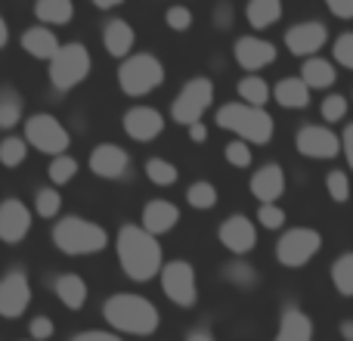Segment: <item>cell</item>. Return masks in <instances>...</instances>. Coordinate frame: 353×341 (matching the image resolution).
<instances>
[{
    "instance_id": "4",
    "label": "cell",
    "mask_w": 353,
    "mask_h": 341,
    "mask_svg": "<svg viewBox=\"0 0 353 341\" xmlns=\"http://www.w3.org/2000/svg\"><path fill=\"white\" fill-rule=\"evenodd\" d=\"M53 242L65 255H97L109 245V233L84 217H62L53 226Z\"/></svg>"
},
{
    "instance_id": "52",
    "label": "cell",
    "mask_w": 353,
    "mask_h": 341,
    "mask_svg": "<svg viewBox=\"0 0 353 341\" xmlns=\"http://www.w3.org/2000/svg\"><path fill=\"white\" fill-rule=\"evenodd\" d=\"M124 0H93V6H99V10H115V6H121Z\"/></svg>"
},
{
    "instance_id": "16",
    "label": "cell",
    "mask_w": 353,
    "mask_h": 341,
    "mask_svg": "<svg viewBox=\"0 0 353 341\" xmlns=\"http://www.w3.org/2000/svg\"><path fill=\"white\" fill-rule=\"evenodd\" d=\"M285 170H282V165H276V162H267V165H261L251 174V195H254L261 205H270V202H279L282 195H285Z\"/></svg>"
},
{
    "instance_id": "1",
    "label": "cell",
    "mask_w": 353,
    "mask_h": 341,
    "mask_svg": "<svg viewBox=\"0 0 353 341\" xmlns=\"http://www.w3.org/2000/svg\"><path fill=\"white\" fill-rule=\"evenodd\" d=\"M118 249V261H121V270L130 276L134 282H149L161 273L165 267V257H161V245L159 239L152 236L149 230L137 224H124L118 230L115 239Z\"/></svg>"
},
{
    "instance_id": "6",
    "label": "cell",
    "mask_w": 353,
    "mask_h": 341,
    "mask_svg": "<svg viewBox=\"0 0 353 341\" xmlns=\"http://www.w3.org/2000/svg\"><path fill=\"white\" fill-rule=\"evenodd\" d=\"M323 249V233L313 226H292L276 239V261L288 270L307 267Z\"/></svg>"
},
{
    "instance_id": "20",
    "label": "cell",
    "mask_w": 353,
    "mask_h": 341,
    "mask_svg": "<svg viewBox=\"0 0 353 341\" xmlns=\"http://www.w3.org/2000/svg\"><path fill=\"white\" fill-rule=\"evenodd\" d=\"M180 224V208L168 199H152L143 205V230H149L152 236L171 233Z\"/></svg>"
},
{
    "instance_id": "5",
    "label": "cell",
    "mask_w": 353,
    "mask_h": 341,
    "mask_svg": "<svg viewBox=\"0 0 353 341\" xmlns=\"http://www.w3.org/2000/svg\"><path fill=\"white\" fill-rule=\"evenodd\" d=\"M161 81H165V66L152 53L128 56L121 62V68H118V84H121V90L128 97H146L155 87H161Z\"/></svg>"
},
{
    "instance_id": "2",
    "label": "cell",
    "mask_w": 353,
    "mask_h": 341,
    "mask_svg": "<svg viewBox=\"0 0 353 341\" xmlns=\"http://www.w3.org/2000/svg\"><path fill=\"white\" fill-rule=\"evenodd\" d=\"M103 317L115 332H128V335H152L161 326L159 307L149 298H143V295H130V292L112 295L103 307Z\"/></svg>"
},
{
    "instance_id": "24",
    "label": "cell",
    "mask_w": 353,
    "mask_h": 341,
    "mask_svg": "<svg viewBox=\"0 0 353 341\" xmlns=\"http://www.w3.org/2000/svg\"><path fill=\"white\" fill-rule=\"evenodd\" d=\"M301 78L310 90H329L338 81V68L332 66V59H323V56H310L301 66Z\"/></svg>"
},
{
    "instance_id": "27",
    "label": "cell",
    "mask_w": 353,
    "mask_h": 341,
    "mask_svg": "<svg viewBox=\"0 0 353 341\" xmlns=\"http://www.w3.org/2000/svg\"><path fill=\"white\" fill-rule=\"evenodd\" d=\"M245 19H248V25L257 31L270 28V25H276L282 19V0H248Z\"/></svg>"
},
{
    "instance_id": "25",
    "label": "cell",
    "mask_w": 353,
    "mask_h": 341,
    "mask_svg": "<svg viewBox=\"0 0 353 341\" xmlns=\"http://www.w3.org/2000/svg\"><path fill=\"white\" fill-rule=\"evenodd\" d=\"M134 41H137V35H134V28H130V22H124V19H112L103 31V43L115 59H124V56L134 50Z\"/></svg>"
},
{
    "instance_id": "41",
    "label": "cell",
    "mask_w": 353,
    "mask_h": 341,
    "mask_svg": "<svg viewBox=\"0 0 353 341\" xmlns=\"http://www.w3.org/2000/svg\"><path fill=\"white\" fill-rule=\"evenodd\" d=\"M62 208V195L56 189H37V199H34V211L41 217H56Z\"/></svg>"
},
{
    "instance_id": "30",
    "label": "cell",
    "mask_w": 353,
    "mask_h": 341,
    "mask_svg": "<svg viewBox=\"0 0 353 341\" xmlns=\"http://www.w3.org/2000/svg\"><path fill=\"white\" fill-rule=\"evenodd\" d=\"M332 286L338 289L341 298H353V251H344L332 261Z\"/></svg>"
},
{
    "instance_id": "37",
    "label": "cell",
    "mask_w": 353,
    "mask_h": 341,
    "mask_svg": "<svg viewBox=\"0 0 353 341\" xmlns=\"http://www.w3.org/2000/svg\"><path fill=\"white\" fill-rule=\"evenodd\" d=\"M25 155H28V143L22 137H6L0 143V165L3 168H19L25 162Z\"/></svg>"
},
{
    "instance_id": "49",
    "label": "cell",
    "mask_w": 353,
    "mask_h": 341,
    "mask_svg": "<svg viewBox=\"0 0 353 341\" xmlns=\"http://www.w3.org/2000/svg\"><path fill=\"white\" fill-rule=\"evenodd\" d=\"M189 140L192 143H205L208 140V128L201 121H195V124H189Z\"/></svg>"
},
{
    "instance_id": "42",
    "label": "cell",
    "mask_w": 353,
    "mask_h": 341,
    "mask_svg": "<svg viewBox=\"0 0 353 341\" xmlns=\"http://www.w3.org/2000/svg\"><path fill=\"white\" fill-rule=\"evenodd\" d=\"M223 155H226V162H230L232 168H239V170L251 168V146H248L245 140H232V143H226Z\"/></svg>"
},
{
    "instance_id": "50",
    "label": "cell",
    "mask_w": 353,
    "mask_h": 341,
    "mask_svg": "<svg viewBox=\"0 0 353 341\" xmlns=\"http://www.w3.org/2000/svg\"><path fill=\"white\" fill-rule=\"evenodd\" d=\"M338 332H341V338H344V341H353V320H341Z\"/></svg>"
},
{
    "instance_id": "33",
    "label": "cell",
    "mask_w": 353,
    "mask_h": 341,
    "mask_svg": "<svg viewBox=\"0 0 353 341\" xmlns=\"http://www.w3.org/2000/svg\"><path fill=\"white\" fill-rule=\"evenodd\" d=\"M186 202L192 208H199V211H211V208L217 205V186H214L211 180H195L192 186L186 189Z\"/></svg>"
},
{
    "instance_id": "54",
    "label": "cell",
    "mask_w": 353,
    "mask_h": 341,
    "mask_svg": "<svg viewBox=\"0 0 353 341\" xmlns=\"http://www.w3.org/2000/svg\"><path fill=\"white\" fill-rule=\"evenodd\" d=\"M350 99H353V97H350Z\"/></svg>"
},
{
    "instance_id": "39",
    "label": "cell",
    "mask_w": 353,
    "mask_h": 341,
    "mask_svg": "<svg viewBox=\"0 0 353 341\" xmlns=\"http://www.w3.org/2000/svg\"><path fill=\"white\" fill-rule=\"evenodd\" d=\"M285 217L288 214L279 202H270V205L257 208V224H261L263 230H282V226H285Z\"/></svg>"
},
{
    "instance_id": "26",
    "label": "cell",
    "mask_w": 353,
    "mask_h": 341,
    "mask_svg": "<svg viewBox=\"0 0 353 341\" xmlns=\"http://www.w3.org/2000/svg\"><path fill=\"white\" fill-rule=\"evenodd\" d=\"M56 298L68 307V311H81L87 304V282L78 273H62L56 276Z\"/></svg>"
},
{
    "instance_id": "18",
    "label": "cell",
    "mask_w": 353,
    "mask_h": 341,
    "mask_svg": "<svg viewBox=\"0 0 353 341\" xmlns=\"http://www.w3.org/2000/svg\"><path fill=\"white\" fill-rule=\"evenodd\" d=\"M28 230H31V211L25 202H19V199L0 202V239L16 245L28 236Z\"/></svg>"
},
{
    "instance_id": "38",
    "label": "cell",
    "mask_w": 353,
    "mask_h": 341,
    "mask_svg": "<svg viewBox=\"0 0 353 341\" xmlns=\"http://www.w3.org/2000/svg\"><path fill=\"white\" fill-rule=\"evenodd\" d=\"M332 59H335V66L353 72V31H341V35L335 37V43H332Z\"/></svg>"
},
{
    "instance_id": "34",
    "label": "cell",
    "mask_w": 353,
    "mask_h": 341,
    "mask_svg": "<svg viewBox=\"0 0 353 341\" xmlns=\"http://www.w3.org/2000/svg\"><path fill=\"white\" fill-rule=\"evenodd\" d=\"M350 112V99L341 97V93H325L323 103H319V115H323L325 124H338L344 121Z\"/></svg>"
},
{
    "instance_id": "28",
    "label": "cell",
    "mask_w": 353,
    "mask_h": 341,
    "mask_svg": "<svg viewBox=\"0 0 353 341\" xmlns=\"http://www.w3.org/2000/svg\"><path fill=\"white\" fill-rule=\"evenodd\" d=\"M236 90H239V99H242V103L257 106V109H263V106L270 103V97H273V87H270L261 75H245V78L236 84Z\"/></svg>"
},
{
    "instance_id": "8",
    "label": "cell",
    "mask_w": 353,
    "mask_h": 341,
    "mask_svg": "<svg viewBox=\"0 0 353 341\" xmlns=\"http://www.w3.org/2000/svg\"><path fill=\"white\" fill-rule=\"evenodd\" d=\"M214 103V81L211 78H189L183 84V90L176 93L174 106H171V118L176 124H195L201 121L208 109Z\"/></svg>"
},
{
    "instance_id": "29",
    "label": "cell",
    "mask_w": 353,
    "mask_h": 341,
    "mask_svg": "<svg viewBox=\"0 0 353 341\" xmlns=\"http://www.w3.org/2000/svg\"><path fill=\"white\" fill-rule=\"evenodd\" d=\"M34 16L43 25H65L74 16L72 0H34Z\"/></svg>"
},
{
    "instance_id": "40",
    "label": "cell",
    "mask_w": 353,
    "mask_h": 341,
    "mask_svg": "<svg viewBox=\"0 0 353 341\" xmlns=\"http://www.w3.org/2000/svg\"><path fill=\"white\" fill-rule=\"evenodd\" d=\"M74 174H78V162H74L72 155H56L53 165H50V180H53L56 186H65Z\"/></svg>"
},
{
    "instance_id": "17",
    "label": "cell",
    "mask_w": 353,
    "mask_h": 341,
    "mask_svg": "<svg viewBox=\"0 0 353 341\" xmlns=\"http://www.w3.org/2000/svg\"><path fill=\"white\" fill-rule=\"evenodd\" d=\"M124 130L137 143H152L165 130V115L159 109H152V106H134L124 115Z\"/></svg>"
},
{
    "instance_id": "21",
    "label": "cell",
    "mask_w": 353,
    "mask_h": 341,
    "mask_svg": "<svg viewBox=\"0 0 353 341\" xmlns=\"http://www.w3.org/2000/svg\"><path fill=\"white\" fill-rule=\"evenodd\" d=\"M128 162H130L128 153L121 146H115V143H103V146H97L90 153V170L97 177H105V180L121 177L128 170Z\"/></svg>"
},
{
    "instance_id": "31",
    "label": "cell",
    "mask_w": 353,
    "mask_h": 341,
    "mask_svg": "<svg viewBox=\"0 0 353 341\" xmlns=\"http://www.w3.org/2000/svg\"><path fill=\"white\" fill-rule=\"evenodd\" d=\"M22 109H25L22 97H19L12 87H0V128L3 130L16 128V124L22 121Z\"/></svg>"
},
{
    "instance_id": "46",
    "label": "cell",
    "mask_w": 353,
    "mask_h": 341,
    "mask_svg": "<svg viewBox=\"0 0 353 341\" xmlns=\"http://www.w3.org/2000/svg\"><path fill=\"white\" fill-rule=\"evenodd\" d=\"M72 341H124L118 332H103V329H90V332H81Z\"/></svg>"
},
{
    "instance_id": "14",
    "label": "cell",
    "mask_w": 353,
    "mask_h": 341,
    "mask_svg": "<svg viewBox=\"0 0 353 341\" xmlns=\"http://www.w3.org/2000/svg\"><path fill=\"white\" fill-rule=\"evenodd\" d=\"M31 304V282L22 270H12L0 280V317L16 320Z\"/></svg>"
},
{
    "instance_id": "35",
    "label": "cell",
    "mask_w": 353,
    "mask_h": 341,
    "mask_svg": "<svg viewBox=\"0 0 353 341\" xmlns=\"http://www.w3.org/2000/svg\"><path fill=\"white\" fill-rule=\"evenodd\" d=\"M146 177L155 183V186H174L176 183V177H180V170H176L174 162H168V159H149L146 162Z\"/></svg>"
},
{
    "instance_id": "43",
    "label": "cell",
    "mask_w": 353,
    "mask_h": 341,
    "mask_svg": "<svg viewBox=\"0 0 353 341\" xmlns=\"http://www.w3.org/2000/svg\"><path fill=\"white\" fill-rule=\"evenodd\" d=\"M165 22H168V28H174V31H186L189 25H192V10H189V6H183V3L168 6Z\"/></svg>"
},
{
    "instance_id": "53",
    "label": "cell",
    "mask_w": 353,
    "mask_h": 341,
    "mask_svg": "<svg viewBox=\"0 0 353 341\" xmlns=\"http://www.w3.org/2000/svg\"><path fill=\"white\" fill-rule=\"evenodd\" d=\"M6 41H10V25H6L3 16H0V50L6 47Z\"/></svg>"
},
{
    "instance_id": "10",
    "label": "cell",
    "mask_w": 353,
    "mask_h": 341,
    "mask_svg": "<svg viewBox=\"0 0 353 341\" xmlns=\"http://www.w3.org/2000/svg\"><path fill=\"white\" fill-rule=\"evenodd\" d=\"M25 143L43 155H65L72 140H68V130L53 115H31L25 121Z\"/></svg>"
},
{
    "instance_id": "22",
    "label": "cell",
    "mask_w": 353,
    "mask_h": 341,
    "mask_svg": "<svg viewBox=\"0 0 353 341\" xmlns=\"http://www.w3.org/2000/svg\"><path fill=\"white\" fill-rule=\"evenodd\" d=\"M273 99L282 106V109H307L310 106V99H313V90L304 84V78H282V81H276V87H273Z\"/></svg>"
},
{
    "instance_id": "19",
    "label": "cell",
    "mask_w": 353,
    "mask_h": 341,
    "mask_svg": "<svg viewBox=\"0 0 353 341\" xmlns=\"http://www.w3.org/2000/svg\"><path fill=\"white\" fill-rule=\"evenodd\" d=\"M316 326H313L310 313L301 311L298 304H285L279 313V329L273 341H313Z\"/></svg>"
},
{
    "instance_id": "3",
    "label": "cell",
    "mask_w": 353,
    "mask_h": 341,
    "mask_svg": "<svg viewBox=\"0 0 353 341\" xmlns=\"http://www.w3.org/2000/svg\"><path fill=\"white\" fill-rule=\"evenodd\" d=\"M217 128L236 134L239 140H245L248 146H267L276 134V121L267 109H257V106L248 103H223L217 109Z\"/></svg>"
},
{
    "instance_id": "45",
    "label": "cell",
    "mask_w": 353,
    "mask_h": 341,
    "mask_svg": "<svg viewBox=\"0 0 353 341\" xmlns=\"http://www.w3.org/2000/svg\"><path fill=\"white\" fill-rule=\"evenodd\" d=\"M323 3L335 19H344V22L353 19V0H323Z\"/></svg>"
},
{
    "instance_id": "15",
    "label": "cell",
    "mask_w": 353,
    "mask_h": 341,
    "mask_svg": "<svg viewBox=\"0 0 353 341\" xmlns=\"http://www.w3.org/2000/svg\"><path fill=\"white\" fill-rule=\"evenodd\" d=\"M276 43L263 41V37H254V35H245L236 41V47H232V56H236V62L245 68L248 75H257L261 68L273 66L276 62Z\"/></svg>"
},
{
    "instance_id": "32",
    "label": "cell",
    "mask_w": 353,
    "mask_h": 341,
    "mask_svg": "<svg viewBox=\"0 0 353 341\" xmlns=\"http://www.w3.org/2000/svg\"><path fill=\"white\" fill-rule=\"evenodd\" d=\"M223 280L232 282L236 289H242V292H248V289H254L257 282H261V273H257L251 264H245V261H232V264H226L223 267Z\"/></svg>"
},
{
    "instance_id": "13",
    "label": "cell",
    "mask_w": 353,
    "mask_h": 341,
    "mask_svg": "<svg viewBox=\"0 0 353 341\" xmlns=\"http://www.w3.org/2000/svg\"><path fill=\"white\" fill-rule=\"evenodd\" d=\"M217 239L232 255H248L257 245V226H254V220L245 217V214H230V217L220 224Z\"/></svg>"
},
{
    "instance_id": "12",
    "label": "cell",
    "mask_w": 353,
    "mask_h": 341,
    "mask_svg": "<svg viewBox=\"0 0 353 341\" xmlns=\"http://www.w3.org/2000/svg\"><path fill=\"white\" fill-rule=\"evenodd\" d=\"M325 41H329V28H325L323 22H298L292 25V28L285 31V50L292 56H301V59H310V56H316L319 50L325 47Z\"/></svg>"
},
{
    "instance_id": "9",
    "label": "cell",
    "mask_w": 353,
    "mask_h": 341,
    "mask_svg": "<svg viewBox=\"0 0 353 341\" xmlns=\"http://www.w3.org/2000/svg\"><path fill=\"white\" fill-rule=\"evenodd\" d=\"M294 149L304 159L335 162L341 155V134H335L329 124H304L294 134Z\"/></svg>"
},
{
    "instance_id": "48",
    "label": "cell",
    "mask_w": 353,
    "mask_h": 341,
    "mask_svg": "<svg viewBox=\"0 0 353 341\" xmlns=\"http://www.w3.org/2000/svg\"><path fill=\"white\" fill-rule=\"evenodd\" d=\"M341 153H344V159H347V165L353 170V121L344 128V134H341Z\"/></svg>"
},
{
    "instance_id": "51",
    "label": "cell",
    "mask_w": 353,
    "mask_h": 341,
    "mask_svg": "<svg viewBox=\"0 0 353 341\" xmlns=\"http://www.w3.org/2000/svg\"><path fill=\"white\" fill-rule=\"evenodd\" d=\"M186 341H214V335L208 329H195V332H189Z\"/></svg>"
},
{
    "instance_id": "11",
    "label": "cell",
    "mask_w": 353,
    "mask_h": 341,
    "mask_svg": "<svg viewBox=\"0 0 353 341\" xmlns=\"http://www.w3.org/2000/svg\"><path fill=\"white\" fill-rule=\"evenodd\" d=\"M161 292L174 301L176 307H192L199 301V286H195V270L189 261L176 257L161 267Z\"/></svg>"
},
{
    "instance_id": "36",
    "label": "cell",
    "mask_w": 353,
    "mask_h": 341,
    "mask_svg": "<svg viewBox=\"0 0 353 341\" xmlns=\"http://www.w3.org/2000/svg\"><path fill=\"white\" fill-rule=\"evenodd\" d=\"M325 193H329V199L338 202V205L350 202V174L347 170L332 168L329 174H325Z\"/></svg>"
},
{
    "instance_id": "7",
    "label": "cell",
    "mask_w": 353,
    "mask_h": 341,
    "mask_svg": "<svg viewBox=\"0 0 353 341\" xmlns=\"http://www.w3.org/2000/svg\"><path fill=\"white\" fill-rule=\"evenodd\" d=\"M90 75V53L84 43H65L50 59V81L56 90H72Z\"/></svg>"
},
{
    "instance_id": "23",
    "label": "cell",
    "mask_w": 353,
    "mask_h": 341,
    "mask_svg": "<svg viewBox=\"0 0 353 341\" xmlns=\"http://www.w3.org/2000/svg\"><path fill=\"white\" fill-rule=\"evenodd\" d=\"M22 50L31 53L34 59H53L59 53V37L47 25H34V28L22 31Z\"/></svg>"
},
{
    "instance_id": "44",
    "label": "cell",
    "mask_w": 353,
    "mask_h": 341,
    "mask_svg": "<svg viewBox=\"0 0 353 341\" xmlns=\"http://www.w3.org/2000/svg\"><path fill=\"white\" fill-rule=\"evenodd\" d=\"M28 332H31V341H47V338H53L56 326H53L50 317H34L31 326H28Z\"/></svg>"
},
{
    "instance_id": "47",
    "label": "cell",
    "mask_w": 353,
    "mask_h": 341,
    "mask_svg": "<svg viewBox=\"0 0 353 341\" xmlns=\"http://www.w3.org/2000/svg\"><path fill=\"white\" fill-rule=\"evenodd\" d=\"M214 25H217V28H230L232 25V6L226 3H217V10H214Z\"/></svg>"
}]
</instances>
